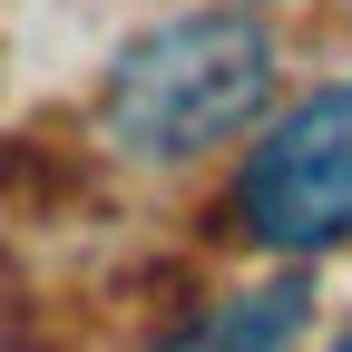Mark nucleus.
I'll list each match as a JSON object with an SVG mask.
<instances>
[{
    "mask_svg": "<svg viewBox=\"0 0 352 352\" xmlns=\"http://www.w3.org/2000/svg\"><path fill=\"white\" fill-rule=\"evenodd\" d=\"M274 88V50L264 30L235 10H196V20H166L147 30L138 50H118L108 69V138L138 147V157H196L215 138L264 108Z\"/></svg>",
    "mask_w": 352,
    "mask_h": 352,
    "instance_id": "obj_1",
    "label": "nucleus"
},
{
    "mask_svg": "<svg viewBox=\"0 0 352 352\" xmlns=\"http://www.w3.org/2000/svg\"><path fill=\"white\" fill-rule=\"evenodd\" d=\"M294 323H303V284H254V294L215 303L206 323H186V333L157 342V352H284Z\"/></svg>",
    "mask_w": 352,
    "mask_h": 352,
    "instance_id": "obj_3",
    "label": "nucleus"
},
{
    "mask_svg": "<svg viewBox=\"0 0 352 352\" xmlns=\"http://www.w3.org/2000/svg\"><path fill=\"white\" fill-rule=\"evenodd\" d=\"M333 352H352V333H342V342H333Z\"/></svg>",
    "mask_w": 352,
    "mask_h": 352,
    "instance_id": "obj_4",
    "label": "nucleus"
},
{
    "mask_svg": "<svg viewBox=\"0 0 352 352\" xmlns=\"http://www.w3.org/2000/svg\"><path fill=\"white\" fill-rule=\"evenodd\" d=\"M235 206L274 254H314V245L352 235V88H323L284 127H264Z\"/></svg>",
    "mask_w": 352,
    "mask_h": 352,
    "instance_id": "obj_2",
    "label": "nucleus"
}]
</instances>
